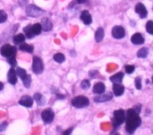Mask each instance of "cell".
Wrapping results in <instances>:
<instances>
[{
  "instance_id": "cell-1",
  "label": "cell",
  "mask_w": 153,
  "mask_h": 135,
  "mask_svg": "<svg viewBox=\"0 0 153 135\" xmlns=\"http://www.w3.org/2000/svg\"><path fill=\"white\" fill-rule=\"evenodd\" d=\"M142 119L139 114L134 109L130 108L126 112L125 116V130L129 134H133L136 129L141 125Z\"/></svg>"
},
{
  "instance_id": "cell-2",
  "label": "cell",
  "mask_w": 153,
  "mask_h": 135,
  "mask_svg": "<svg viewBox=\"0 0 153 135\" xmlns=\"http://www.w3.org/2000/svg\"><path fill=\"white\" fill-rule=\"evenodd\" d=\"M90 100L85 96H77L72 100V105L76 108H83L88 107Z\"/></svg>"
},
{
  "instance_id": "cell-3",
  "label": "cell",
  "mask_w": 153,
  "mask_h": 135,
  "mask_svg": "<svg viewBox=\"0 0 153 135\" xmlns=\"http://www.w3.org/2000/svg\"><path fill=\"white\" fill-rule=\"evenodd\" d=\"M125 121V112L123 109H118L114 112V119H113V125L117 127L123 124Z\"/></svg>"
},
{
  "instance_id": "cell-4",
  "label": "cell",
  "mask_w": 153,
  "mask_h": 135,
  "mask_svg": "<svg viewBox=\"0 0 153 135\" xmlns=\"http://www.w3.org/2000/svg\"><path fill=\"white\" fill-rule=\"evenodd\" d=\"M26 13L30 17H39L44 13V11L34 5H29L26 7Z\"/></svg>"
},
{
  "instance_id": "cell-5",
  "label": "cell",
  "mask_w": 153,
  "mask_h": 135,
  "mask_svg": "<svg viewBox=\"0 0 153 135\" xmlns=\"http://www.w3.org/2000/svg\"><path fill=\"white\" fill-rule=\"evenodd\" d=\"M1 54L5 57H15L16 55V48L13 47L9 44H5L1 48Z\"/></svg>"
},
{
  "instance_id": "cell-6",
  "label": "cell",
  "mask_w": 153,
  "mask_h": 135,
  "mask_svg": "<svg viewBox=\"0 0 153 135\" xmlns=\"http://www.w3.org/2000/svg\"><path fill=\"white\" fill-rule=\"evenodd\" d=\"M43 70H44V64H43L42 60L38 57L34 56L33 57V62H32V71L36 74H40Z\"/></svg>"
},
{
  "instance_id": "cell-7",
  "label": "cell",
  "mask_w": 153,
  "mask_h": 135,
  "mask_svg": "<svg viewBox=\"0 0 153 135\" xmlns=\"http://www.w3.org/2000/svg\"><path fill=\"white\" fill-rule=\"evenodd\" d=\"M54 117H55V114H54L52 109L47 108V109H44L41 112V118H42L43 121L47 124L52 123L53 120H54Z\"/></svg>"
},
{
  "instance_id": "cell-8",
  "label": "cell",
  "mask_w": 153,
  "mask_h": 135,
  "mask_svg": "<svg viewBox=\"0 0 153 135\" xmlns=\"http://www.w3.org/2000/svg\"><path fill=\"white\" fill-rule=\"evenodd\" d=\"M112 36L115 39H123L125 36V31L122 26H115L112 30Z\"/></svg>"
},
{
  "instance_id": "cell-9",
  "label": "cell",
  "mask_w": 153,
  "mask_h": 135,
  "mask_svg": "<svg viewBox=\"0 0 153 135\" xmlns=\"http://www.w3.org/2000/svg\"><path fill=\"white\" fill-rule=\"evenodd\" d=\"M135 12L139 14L140 17L142 19H144L146 18L147 15H148V12H147V9L146 7L144 6V5L142 3H138L135 6Z\"/></svg>"
},
{
  "instance_id": "cell-10",
  "label": "cell",
  "mask_w": 153,
  "mask_h": 135,
  "mask_svg": "<svg viewBox=\"0 0 153 135\" xmlns=\"http://www.w3.org/2000/svg\"><path fill=\"white\" fill-rule=\"evenodd\" d=\"M19 104L21 106H23L25 107H32L33 105V99L28 95L23 96L19 100Z\"/></svg>"
},
{
  "instance_id": "cell-11",
  "label": "cell",
  "mask_w": 153,
  "mask_h": 135,
  "mask_svg": "<svg viewBox=\"0 0 153 135\" xmlns=\"http://www.w3.org/2000/svg\"><path fill=\"white\" fill-rule=\"evenodd\" d=\"M7 80H8V82L11 83L12 85H15L17 82V74H16V71L14 70V68H11L7 73Z\"/></svg>"
},
{
  "instance_id": "cell-12",
  "label": "cell",
  "mask_w": 153,
  "mask_h": 135,
  "mask_svg": "<svg viewBox=\"0 0 153 135\" xmlns=\"http://www.w3.org/2000/svg\"><path fill=\"white\" fill-rule=\"evenodd\" d=\"M112 97H113V95L110 92L106 93V94L102 93V94H99V96L96 97L95 99H94V101L97 103H102V102H106V101L112 99Z\"/></svg>"
},
{
  "instance_id": "cell-13",
  "label": "cell",
  "mask_w": 153,
  "mask_h": 135,
  "mask_svg": "<svg viewBox=\"0 0 153 135\" xmlns=\"http://www.w3.org/2000/svg\"><path fill=\"white\" fill-rule=\"evenodd\" d=\"M41 27H42V30L45 32H49L51 29H52V22L48 18V17H44L42 18L41 20Z\"/></svg>"
},
{
  "instance_id": "cell-14",
  "label": "cell",
  "mask_w": 153,
  "mask_h": 135,
  "mask_svg": "<svg viewBox=\"0 0 153 135\" xmlns=\"http://www.w3.org/2000/svg\"><path fill=\"white\" fill-rule=\"evenodd\" d=\"M81 19L83 21V24L86 25H90L92 22V18L91 15L90 14V13L88 11H83V13H81Z\"/></svg>"
},
{
  "instance_id": "cell-15",
  "label": "cell",
  "mask_w": 153,
  "mask_h": 135,
  "mask_svg": "<svg viewBox=\"0 0 153 135\" xmlns=\"http://www.w3.org/2000/svg\"><path fill=\"white\" fill-rule=\"evenodd\" d=\"M131 41L132 43L135 44V45H142L144 43V38L142 37V34L140 33H135L132 36V38H131Z\"/></svg>"
},
{
  "instance_id": "cell-16",
  "label": "cell",
  "mask_w": 153,
  "mask_h": 135,
  "mask_svg": "<svg viewBox=\"0 0 153 135\" xmlns=\"http://www.w3.org/2000/svg\"><path fill=\"white\" fill-rule=\"evenodd\" d=\"M113 91L115 96H117V97L122 96L123 94V92H125V87L121 85L120 83H114Z\"/></svg>"
},
{
  "instance_id": "cell-17",
  "label": "cell",
  "mask_w": 153,
  "mask_h": 135,
  "mask_svg": "<svg viewBox=\"0 0 153 135\" xmlns=\"http://www.w3.org/2000/svg\"><path fill=\"white\" fill-rule=\"evenodd\" d=\"M105 89H106V87H105L104 83H102V82H98V83H96L93 87V92L95 94H102V93H104Z\"/></svg>"
},
{
  "instance_id": "cell-18",
  "label": "cell",
  "mask_w": 153,
  "mask_h": 135,
  "mask_svg": "<svg viewBox=\"0 0 153 135\" xmlns=\"http://www.w3.org/2000/svg\"><path fill=\"white\" fill-rule=\"evenodd\" d=\"M123 73H115V75L111 76L109 80H110L113 83H121L122 81H123Z\"/></svg>"
},
{
  "instance_id": "cell-19",
  "label": "cell",
  "mask_w": 153,
  "mask_h": 135,
  "mask_svg": "<svg viewBox=\"0 0 153 135\" xmlns=\"http://www.w3.org/2000/svg\"><path fill=\"white\" fill-rule=\"evenodd\" d=\"M23 32L25 34V36L27 37L28 39H32L33 37L35 36L32 31V25H27L26 27L23 28Z\"/></svg>"
},
{
  "instance_id": "cell-20",
  "label": "cell",
  "mask_w": 153,
  "mask_h": 135,
  "mask_svg": "<svg viewBox=\"0 0 153 135\" xmlns=\"http://www.w3.org/2000/svg\"><path fill=\"white\" fill-rule=\"evenodd\" d=\"M25 40V35L23 34H17L13 38V41L15 45H21V43H23Z\"/></svg>"
},
{
  "instance_id": "cell-21",
  "label": "cell",
  "mask_w": 153,
  "mask_h": 135,
  "mask_svg": "<svg viewBox=\"0 0 153 135\" xmlns=\"http://www.w3.org/2000/svg\"><path fill=\"white\" fill-rule=\"evenodd\" d=\"M20 50L21 51H24V52H28V53H32L34 48L32 46V45H29V44H25V43H21L20 45Z\"/></svg>"
},
{
  "instance_id": "cell-22",
  "label": "cell",
  "mask_w": 153,
  "mask_h": 135,
  "mask_svg": "<svg viewBox=\"0 0 153 135\" xmlns=\"http://www.w3.org/2000/svg\"><path fill=\"white\" fill-rule=\"evenodd\" d=\"M33 99L34 100L37 102L40 106H42V105H44L45 104V99H44V97H43L40 93H35L34 96H33Z\"/></svg>"
},
{
  "instance_id": "cell-23",
  "label": "cell",
  "mask_w": 153,
  "mask_h": 135,
  "mask_svg": "<svg viewBox=\"0 0 153 135\" xmlns=\"http://www.w3.org/2000/svg\"><path fill=\"white\" fill-rule=\"evenodd\" d=\"M104 38V30L102 28H99L95 32V40L97 42H100Z\"/></svg>"
},
{
  "instance_id": "cell-24",
  "label": "cell",
  "mask_w": 153,
  "mask_h": 135,
  "mask_svg": "<svg viewBox=\"0 0 153 135\" xmlns=\"http://www.w3.org/2000/svg\"><path fill=\"white\" fill-rule=\"evenodd\" d=\"M149 55V49L147 48H142L137 52V56L140 58H145Z\"/></svg>"
},
{
  "instance_id": "cell-25",
  "label": "cell",
  "mask_w": 153,
  "mask_h": 135,
  "mask_svg": "<svg viewBox=\"0 0 153 135\" xmlns=\"http://www.w3.org/2000/svg\"><path fill=\"white\" fill-rule=\"evenodd\" d=\"M32 31H33V33L35 36L37 35H40L42 32V27H41V24H35L33 25H32Z\"/></svg>"
},
{
  "instance_id": "cell-26",
  "label": "cell",
  "mask_w": 153,
  "mask_h": 135,
  "mask_svg": "<svg viewBox=\"0 0 153 135\" xmlns=\"http://www.w3.org/2000/svg\"><path fill=\"white\" fill-rule=\"evenodd\" d=\"M53 58H54V60H55L56 63H59V64L63 63L64 60H65V57H64V56L62 53H56V54H55L54 56H53Z\"/></svg>"
},
{
  "instance_id": "cell-27",
  "label": "cell",
  "mask_w": 153,
  "mask_h": 135,
  "mask_svg": "<svg viewBox=\"0 0 153 135\" xmlns=\"http://www.w3.org/2000/svg\"><path fill=\"white\" fill-rule=\"evenodd\" d=\"M23 80V85L26 87V88H30L31 87V84H32V77L30 74H27V75L23 78L21 79Z\"/></svg>"
},
{
  "instance_id": "cell-28",
  "label": "cell",
  "mask_w": 153,
  "mask_h": 135,
  "mask_svg": "<svg viewBox=\"0 0 153 135\" xmlns=\"http://www.w3.org/2000/svg\"><path fill=\"white\" fill-rule=\"evenodd\" d=\"M16 74L21 78V79H23L26 75H27V73L23 68H21V67H18L17 70H16Z\"/></svg>"
},
{
  "instance_id": "cell-29",
  "label": "cell",
  "mask_w": 153,
  "mask_h": 135,
  "mask_svg": "<svg viewBox=\"0 0 153 135\" xmlns=\"http://www.w3.org/2000/svg\"><path fill=\"white\" fill-rule=\"evenodd\" d=\"M146 31L150 34L153 35V21H149L146 24Z\"/></svg>"
},
{
  "instance_id": "cell-30",
  "label": "cell",
  "mask_w": 153,
  "mask_h": 135,
  "mask_svg": "<svg viewBox=\"0 0 153 135\" xmlns=\"http://www.w3.org/2000/svg\"><path fill=\"white\" fill-rule=\"evenodd\" d=\"M7 20V14L5 11H0V24H3Z\"/></svg>"
},
{
  "instance_id": "cell-31",
  "label": "cell",
  "mask_w": 153,
  "mask_h": 135,
  "mask_svg": "<svg viewBox=\"0 0 153 135\" xmlns=\"http://www.w3.org/2000/svg\"><path fill=\"white\" fill-rule=\"evenodd\" d=\"M81 87H82V89H89V88L91 87L90 81H88V80H83V81H82V83H81Z\"/></svg>"
},
{
  "instance_id": "cell-32",
  "label": "cell",
  "mask_w": 153,
  "mask_h": 135,
  "mask_svg": "<svg viewBox=\"0 0 153 135\" xmlns=\"http://www.w3.org/2000/svg\"><path fill=\"white\" fill-rule=\"evenodd\" d=\"M125 72L130 74V73H133L134 72L135 67L134 65H125Z\"/></svg>"
},
{
  "instance_id": "cell-33",
  "label": "cell",
  "mask_w": 153,
  "mask_h": 135,
  "mask_svg": "<svg viewBox=\"0 0 153 135\" xmlns=\"http://www.w3.org/2000/svg\"><path fill=\"white\" fill-rule=\"evenodd\" d=\"M7 62L11 66H15L16 65V59L15 57H8L7 58Z\"/></svg>"
},
{
  "instance_id": "cell-34",
  "label": "cell",
  "mask_w": 153,
  "mask_h": 135,
  "mask_svg": "<svg viewBox=\"0 0 153 135\" xmlns=\"http://www.w3.org/2000/svg\"><path fill=\"white\" fill-rule=\"evenodd\" d=\"M135 87L137 89H142V80L140 77H137L135 79Z\"/></svg>"
},
{
  "instance_id": "cell-35",
  "label": "cell",
  "mask_w": 153,
  "mask_h": 135,
  "mask_svg": "<svg viewBox=\"0 0 153 135\" xmlns=\"http://www.w3.org/2000/svg\"><path fill=\"white\" fill-rule=\"evenodd\" d=\"M7 127V123L6 122H3L0 124V132H4Z\"/></svg>"
},
{
  "instance_id": "cell-36",
  "label": "cell",
  "mask_w": 153,
  "mask_h": 135,
  "mask_svg": "<svg viewBox=\"0 0 153 135\" xmlns=\"http://www.w3.org/2000/svg\"><path fill=\"white\" fill-rule=\"evenodd\" d=\"M72 130H74V128H69V129H67V130H65V131L63 132V135H71Z\"/></svg>"
},
{
  "instance_id": "cell-37",
  "label": "cell",
  "mask_w": 153,
  "mask_h": 135,
  "mask_svg": "<svg viewBox=\"0 0 153 135\" xmlns=\"http://www.w3.org/2000/svg\"><path fill=\"white\" fill-rule=\"evenodd\" d=\"M141 108H142V107H141V105H136V106L134 107V109L137 112V113L138 114H139L140 113V112H141Z\"/></svg>"
},
{
  "instance_id": "cell-38",
  "label": "cell",
  "mask_w": 153,
  "mask_h": 135,
  "mask_svg": "<svg viewBox=\"0 0 153 135\" xmlns=\"http://www.w3.org/2000/svg\"><path fill=\"white\" fill-rule=\"evenodd\" d=\"M28 3V0H19V4L21 6H24Z\"/></svg>"
},
{
  "instance_id": "cell-39",
  "label": "cell",
  "mask_w": 153,
  "mask_h": 135,
  "mask_svg": "<svg viewBox=\"0 0 153 135\" xmlns=\"http://www.w3.org/2000/svg\"><path fill=\"white\" fill-rule=\"evenodd\" d=\"M56 97H57V99H64V96L61 95V94H56Z\"/></svg>"
},
{
  "instance_id": "cell-40",
  "label": "cell",
  "mask_w": 153,
  "mask_h": 135,
  "mask_svg": "<svg viewBox=\"0 0 153 135\" xmlns=\"http://www.w3.org/2000/svg\"><path fill=\"white\" fill-rule=\"evenodd\" d=\"M76 1H77L78 4H83V3H85L86 1H88V0H76Z\"/></svg>"
},
{
  "instance_id": "cell-41",
  "label": "cell",
  "mask_w": 153,
  "mask_h": 135,
  "mask_svg": "<svg viewBox=\"0 0 153 135\" xmlns=\"http://www.w3.org/2000/svg\"><path fill=\"white\" fill-rule=\"evenodd\" d=\"M3 89H4V84L2 83L1 81H0V91H1Z\"/></svg>"
},
{
  "instance_id": "cell-42",
  "label": "cell",
  "mask_w": 153,
  "mask_h": 135,
  "mask_svg": "<svg viewBox=\"0 0 153 135\" xmlns=\"http://www.w3.org/2000/svg\"><path fill=\"white\" fill-rule=\"evenodd\" d=\"M114 135H119V134H118V133H115Z\"/></svg>"
},
{
  "instance_id": "cell-43",
  "label": "cell",
  "mask_w": 153,
  "mask_h": 135,
  "mask_svg": "<svg viewBox=\"0 0 153 135\" xmlns=\"http://www.w3.org/2000/svg\"><path fill=\"white\" fill-rule=\"evenodd\" d=\"M152 82H153V76H152Z\"/></svg>"
}]
</instances>
